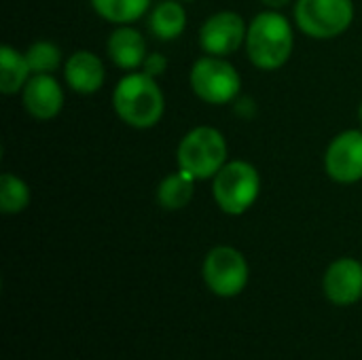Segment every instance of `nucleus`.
Returning <instances> with one entry per match:
<instances>
[{"label": "nucleus", "instance_id": "nucleus-1", "mask_svg": "<svg viewBox=\"0 0 362 360\" xmlns=\"http://www.w3.org/2000/svg\"><path fill=\"white\" fill-rule=\"evenodd\" d=\"M115 115L134 129L155 127L165 112V95L155 76L134 70L119 79L110 95Z\"/></svg>", "mask_w": 362, "mask_h": 360}, {"label": "nucleus", "instance_id": "nucleus-2", "mask_svg": "<svg viewBox=\"0 0 362 360\" xmlns=\"http://www.w3.org/2000/svg\"><path fill=\"white\" fill-rule=\"evenodd\" d=\"M246 55L259 70H280L293 55L295 34L286 15L265 8L252 17L246 32Z\"/></svg>", "mask_w": 362, "mask_h": 360}, {"label": "nucleus", "instance_id": "nucleus-3", "mask_svg": "<svg viewBox=\"0 0 362 360\" xmlns=\"http://www.w3.org/2000/svg\"><path fill=\"white\" fill-rule=\"evenodd\" d=\"M227 140L221 129L197 125L182 136L176 149V163L197 182L212 180L216 172L229 161Z\"/></svg>", "mask_w": 362, "mask_h": 360}, {"label": "nucleus", "instance_id": "nucleus-4", "mask_svg": "<svg viewBox=\"0 0 362 360\" xmlns=\"http://www.w3.org/2000/svg\"><path fill=\"white\" fill-rule=\"evenodd\" d=\"M261 195L259 170L244 159L227 161L212 178L214 204L229 216L246 214Z\"/></svg>", "mask_w": 362, "mask_h": 360}, {"label": "nucleus", "instance_id": "nucleus-5", "mask_svg": "<svg viewBox=\"0 0 362 360\" xmlns=\"http://www.w3.org/2000/svg\"><path fill=\"white\" fill-rule=\"evenodd\" d=\"M189 83L193 93L212 106L231 104L240 98L242 76L227 57L202 55L189 72Z\"/></svg>", "mask_w": 362, "mask_h": 360}, {"label": "nucleus", "instance_id": "nucleus-6", "mask_svg": "<svg viewBox=\"0 0 362 360\" xmlns=\"http://www.w3.org/2000/svg\"><path fill=\"white\" fill-rule=\"evenodd\" d=\"M293 17L305 36L331 40L350 30L354 21V0H295Z\"/></svg>", "mask_w": 362, "mask_h": 360}, {"label": "nucleus", "instance_id": "nucleus-7", "mask_svg": "<svg viewBox=\"0 0 362 360\" xmlns=\"http://www.w3.org/2000/svg\"><path fill=\"white\" fill-rule=\"evenodd\" d=\"M204 282L218 297H235L248 284L246 257L233 246H216L204 259Z\"/></svg>", "mask_w": 362, "mask_h": 360}, {"label": "nucleus", "instance_id": "nucleus-8", "mask_svg": "<svg viewBox=\"0 0 362 360\" xmlns=\"http://www.w3.org/2000/svg\"><path fill=\"white\" fill-rule=\"evenodd\" d=\"M248 23L235 11H218L199 28V47L206 55L229 57L246 42Z\"/></svg>", "mask_w": 362, "mask_h": 360}, {"label": "nucleus", "instance_id": "nucleus-9", "mask_svg": "<svg viewBox=\"0 0 362 360\" xmlns=\"http://www.w3.org/2000/svg\"><path fill=\"white\" fill-rule=\"evenodd\" d=\"M325 170L339 185L362 180V129H346L337 134L325 153Z\"/></svg>", "mask_w": 362, "mask_h": 360}, {"label": "nucleus", "instance_id": "nucleus-10", "mask_svg": "<svg viewBox=\"0 0 362 360\" xmlns=\"http://www.w3.org/2000/svg\"><path fill=\"white\" fill-rule=\"evenodd\" d=\"M66 93L53 74H32L21 91L25 112L36 121H51L64 110Z\"/></svg>", "mask_w": 362, "mask_h": 360}, {"label": "nucleus", "instance_id": "nucleus-11", "mask_svg": "<svg viewBox=\"0 0 362 360\" xmlns=\"http://www.w3.org/2000/svg\"><path fill=\"white\" fill-rule=\"evenodd\" d=\"M325 295L335 306H352L362 297V263L344 257L329 265L322 280Z\"/></svg>", "mask_w": 362, "mask_h": 360}, {"label": "nucleus", "instance_id": "nucleus-12", "mask_svg": "<svg viewBox=\"0 0 362 360\" xmlns=\"http://www.w3.org/2000/svg\"><path fill=\"white\" fill-rule=\"evenodd\" d=\"M64 79L70 91L78 95H93L106 81V68L98 53L78 49L64 62Z\"/></svg>", "mask_w": 362, "mask_h": 360}, {"label": "nucleus", "instance_id": "nucleus-13", "mask_svg": "<svg viewBox=\"0 0 362 360\" xmlns=\"http://www.w3.org/2000/svg\"><path fill=\"white\" fill-rule=\"evenodd\" d=\"M106 53L119 70L134 72L142 68L148 49L142 32H138L134 25H117L106 40Z\"/></svg>", "mask_w": 362, "mask_h": 360}, {"label": "nucleus", "instance_id": "nucleus-14", "mask_svg": "<svg viewBox=\"0 0 362 360\" xmlns=\"http://www.w3.org/2000/svg\"><path fill=\"white\" fill-rule=\"evenodd\" d=\"M146 19L151 34L157 40L170 42L180 38L187 28V8L182 0H161L148 11Z\"/></svg>", "mask_w": 362, "mask_h": 360}, {"label": "nucleus", "instance_id": "nucleus-15", "mask_svg": "<svg viewBox=\"0 0 362 360\" xmlns=\"http://www.w3.org/2000/svg\"><path fill=\"white\" fill-rule=\"evenodd\" d=\"M32 70L25 53L13 49L11 45L0 47V91L4 95H17L30 81Z\"/></svg>", "mask_w": 362, "mask_h": 360}, {"label": "nucleus", "instance_id": "nucleus-16", "mask_svg": "<svg viewBox=\"0 0 362 360\" xmlns=\"http://www.w3.org/2000/svg\"><path fill=\"white\" fill-rule=\"evenodd\" d=\"M195 185L197 180L187 174L185 170H176L172 174H168L159 187H157V202L163 210H182L191 204L193 195H195Z\"/></svg>", "mask_w": 362, "mask_h": 360}, {"label": "nucleus", "instance_id": "nucleus-17", "mask_svg": "<svg viewBox=\"0 0 362 360\" xmlns=\"http://www.w3.org/2000/svg\"><path fill=\"white\" fill-rule=\"evenodd\" d=\"M93 11L115 25H134L153 8V0H89Z\"/></svg>", "mask_w": 362, "mask_h": 360}, {"label": "nucleus", "instance_id": "nucleus-18", "mask_svg": "<svg viewBox=\"0 0 362 360\" xmlns=\"http://www.w3.org/2000/svg\"><path fill=\"white\" fill-rule=\"evenodd\" d=\"M32 202V191L23 178L13 172L0 176V210L4 214H19Z\"/></svg>", "mask_w": 362, "mask_h": 360}, {"label": "nucleus", "instance_id": "nucleus-19", "mask_svg": "<svg viewBox=\"0 0 362 360\" xmlns=\"http://www.w3.org/2000/svg\"><path fill=\"white\" fill-rule=\"evenodd\" d=\"M23 53L32 74H53L62 66V49L51 40H36Z\"/></svg>", "mask_w": 362, "mask_h": 360}, {"label": "nucleus", "instance_id": "nucleus-20", "mask_svg": "<svg viewBox=\"0 0 362 360\" xmlns=\"http://www.w3.org/2000/svg\"><path fill=\"white\" fill-rule=\"evenodd\" d=\"M140 70L151 74V76H155V79H159L168 70V57L163 53H148Z\"/></svg>", "mask_w": 362, "mask_h": 360}, {"label": "nucleus", "instance_id": "nucleus-21", "mask_svg": "<svg viewBox=\"0 0 362 360\" xmlns=\"http://www.w3.org/2000/svg\"><path fill=\"white\" fill-rule=\"evenodd\" d=\"M265 8H272V11H282L284 6L293 4L295 0H259Z\"/></svg>", "mask_w": 362, "mask_h": 360}, {"label": "nucleus", "instance_id": "nucleus-22", "mask_svg": "<svg viewBox=\"0 0 362 360\" xmlns=\"http://www.w3.org/2000/svg\"><path fill=\"white\" fill-rule=\"evenodd\" d=\"M358 121H361V129H362V102H361V106H358Z\"/></svg>", "mask_w": 362, "mask_h": 360}, {"label": "nucleus", "instance_id": "nucleus-23", "mask_svg": "<svg viewBox=\"0 0 362 360\" xmlns=\"http://www.w3.org/2000/svg\"><path fill=\"white\" fill-rule=\"evenodd\" d=\"M182 2H193V0H182Z\"/></svg>", "mask_w": 362, "mask_h": 360}]
</instances>
